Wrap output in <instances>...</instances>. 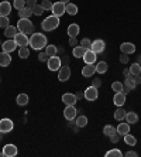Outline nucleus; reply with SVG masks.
<instances>
[{
  "instance_id": "c03bdc74",
  "label": "nucleus",
  "mask_w": 141,
  "mask_h": 157,
  "mask_svg": "<svg viewBox=\"0 0 141 157\" xmlns=\"http://www.w3.org/2000/svg\"><path fill=\"white\" fill-rule=\"evenodd\" d=\"M41 6L44 7V10H51V9H52V2H51V0H43Z\"/></svg>"
},
{
  "instance_id": "aec40b11",
  "label": "nucleus",
  "mask_w": 141,
  "mask_h": 157,
  "mask_svg": "<svg viewBox=\"0 0 141 157\" xmlns=\"http://www.w3.org/2000/svg\"><path fill=\"white\" fill-rule=\"evenodd\" d=\"M96 72V67L93 65V64H86V65L82 68V75L83 77H93V74Z\"/></svg>"
},
{
  "instance_id": "2eb2a0df",
  "label": "nucleus",
  "mask_w": 141,
  "mask_h": 157,
  "mask_svg": "<svg viewBox=\"0 0 141 157\" xmlns=\"http://www.w3.org/2000/svg\"><path fill=\"white\" fill-rule=\"evenodd\" d=\"M124 89H127V91L130 92L133 91L134 88L137 86V81H135V75H128V77H126V82H124Z\"/></svg>"
},
{
  "instance_id": "f03ea898",
  "label": "nucleus",
  "mask_w": 141,
  "mask_h": 157,
  "mask_svg": "<svg viewBox=\"0 0 141 157\" xmlns=\"http://www.w3.org/2000/svg\"><path fill=\"white\" fill-rule=\"evenodd\" d=\"M59 26V17H57V16H48V17H45L43 20V23H41V27H43L44 31H54L55 29H58Z\"/></svg>"
},
{
  "instance_id": "20e7f679",
  "label": "nucleus",
  "mask_w": 141,
  "mask_h": 157,
  "mask_svg": "<svg viewBox=\"0 0 141 157\" xmlns=\"http://www.w3.org/2000/svg\"><path fill=\"white\" fill-rule=\"evenodd\" d=\"M14 129V123L11 119L9 117H3V119H0V132L6 135V133H10L11 130Z\"/></svg>"
},
{
  "instance_id": "f704fd0d",
  "label": "nucleus",
  "mask_w": 141,
  "mask_h": 157,
  "mask_svg": "<svg viewBox=\"0 0 141 157\" xmlns=\"http://www.w3.org/2000/svg\"><path fill=\"white\" fill-rule=\"evenodd\" d=\"M18 57L21 59H27L30 57V50L27 47H20V50H18Z\"/></svg>"
},
{
  "instance_id": "49530a36",
  "label": "nucleus",
  "mask_w": 141,
  "mask_h": 157,
  "mask_svg": "<svg viewBox=\"0 0 141 157\" xmlns=\"http://www.w3.org/2000/svg\"><path fill=\"white\" fill-rule=\"evenodd\" d=\"M92 86H95V88H100L102 86V81H100V78H93L92 79Z\"/></svg>"
},
{
  "instance_id": "4468645a",
  "label": "nucleus",
  "mask_w": 141,
  "mask_h": 157,
  "mask_svg": "<svg viewBox=\"0 0 141 157\" xmlns=\"http://www.w3.org/2000/svg\"><path fill=\"white\" fill-rule=\"evenodd\" d=\"M96 59H98V54L93 52L92 50H86L85 55H83V61H85V64H95Z\"/></svg>"
},
{
  "instance_id": "09e8293b",
  "label": "nucleus",
  "mask_w": 141,
  "mask_h": 157,
  "mask_svg": "<svg viewBox=\"0 0 141 157\" xmlns=\"http://www.w3.org/2000/svg\"><path fill=\"white\" fill-rule=\"evenodd\" d=\"M109 137H110V142H112V143H117L120 140V135L117 133V132H116V133H113L112 136H109Z\"/></svg>"
},
{
  "instance_id": "13d9d810",
  "label": "nucleus",
  "mask_w": 141,
  "mask_h": 157,
  "mask_svg": "<svg viewBox=\"0 0 141 157\" xmlns=\"http://www.w3.org/2000/svg\"><path fill=\"white\" fill-rule=\"evenodd\" d=\"M137 62H138V64H141V55H138V61Z\"/></svg>"
},
{
  "instance_id": "ea45409f",
  "label": "nucleus",
  "mask_w": 141,
  "mask_h": 157,
  "mask_svg": "<svg viewBox=\"0 0 141 157\" xmlns=\"http://www.w3.org/2000/svg\"><path fill=\"white\" fill-rule=\"evenodd\" d=\"M13 6L16 10H21L25 7V0H13Z\"/></svg>"
},
{
  "instance_id": "603ef678",
  "label": "nucleus",
  "mask_w": 141,
  "mask_h": 157,
  "mask_svg": "<svg viewBox=\"0 0 141 157\" xmlns=\"http://www.w3.org/2000/svg\"><path fill=\"white\" fill-rule=\"evenodd\" d=\"M126 156L127 157H137L138 153H135V151H131V150H130V151H127V153H126Z\"/></svg>"
},
{
  "instance_id": "7ed1b4c3",
  "label": "nucleus",
  "mask_w": 141,
  "mask_h": 157,
  "mask_svg": "<svg viewBox=\"0 0 141 157\" xmlns=\"http://www.w3.org/2000/svg\"><path fill=\"white\" fill-rule=\"evenodd\" d=\"M17 30L20 33H24V34H33L34 33V24L30 18H20L17 21Z\"/></svg>"
},
{
  "instance_id": "b1692460",
  "label": "nucleus",
  "mask_w": 141,
  "mask_h": 157,
  "mask_svg": "<svg viewBox=\"0 0 141 157\" xmlns=\"http://www.w3.org/2000/svg\"><path fill=\"white\" fill-rule=\"evenodd\" d=\"M79 24H75V23H73V24H69L68 26V30H66V31H68V36L69 37H78V34H79Z\"/></svg>"
},
{
  "instance_id": "f8f14e48",
  "label": "nucleus",
  "mask_w": 141,
  "mask_h": 157,
  "mask_svg": "<svg viewBox=\"0 0 141 157\" xmlns=\"http://www.w3.org/2000/svg\"><path fill=\"white\" fill-rule=\"evenodd\" d=\"M105 48H106V44H105V41L103 40H95L93 43H92V47H91V50L93 52H96V54H102V52L105 51Z\"/></svg>"
},
{
  "instance_id": "58836bf2",
  "label": "nucleus",
  "mask_w": 141,
  "mask_h": 157,
  "mask_svg": "<svg viewBox=\"0 0 141 157\" xmlns=\"http://www.w3.org/2000/svg\"><path fill=\"white\" fill-rule=\"evenodd\" d=\"M112 89L113 91H114V94H116V92H123L124 91V85L121 84V82H113L112 84Z\"/></svg>"
},
{
  "instance_id": "5701e85b",
  "label": "nucleus",
  "mask_w": 141,
  "mask_h": 157,
  "mask_svg": "<svg viewBox=\"0 0 141 157\" xmlns=\"http://www.w3.org/2000/svg\"><path fill=\"white\" fill-rule=\"evenodd\" d=\"M18 33V30H17V27H14V26H7L6 29H4V36L7 37V38H14V36Z\"/></svg>"
},
{
  "instance_id": "bf43d9fd",
  "label": "nucleus",
  "mask_w": 141,
  "mask_h": 157,
  "mask_svg": "<svg viewBox=\"0 0 141 157\" xmlns=\"http://www.w3.org/2000/svg\"><path fill=\"white\" fill-rule=\"evenodd\" d=\"M2 156H3V151H0V157H2Z\"/></svg>"
},
{
  "instance_id": "8fccbe9b",
  "label": "nucleus",
  "mask_w": 141,
  "mask_h": 157,
  "mask_svg": "<svg viewBox=\"0 0 141 157\" xmlns=\"http://www.w3.org/2000/svg\"><path fill=\"white\" fill-rule=\"evenodd\" d=\"M78 40H76V37H69V45H71V47H76V45H78Z\"/></svg>"
},
{
  "instance_id": "7c9ffc66",
  "label": "nucleus",
  "mask_w": 141,
  "mask_h": 157,
  "mask_svg": "<svg viewBox=\"0 0 141 157\" xmlns=\"http://www.w3.org/2000/svg\"><path fill=\"white\" fill-rule=\"evenodd\" d=\"M95 67H96V72H98V74H105V72H107V68H109L107 62H105V61L98 62V64H96Z\"/></svg>"
},
{
  "instance_id": "c9c22d12",
  "label": "nucleus",
  "mask_w": 141,
  "mask_h": 157,
  "mask_svg": "<svg viewBox=\"0 0 141 157\" xmlns=\"http://www.w3.org/2000/svg\"><path fill=\"white\" fill-rule=\"evenodd\" d=\"M45 52L48 54V57H54V55H57V52H58V48L55 47V45H52V44H50V45L45 47Z\"/></svg>"
},
{
  "instance_id": "9d476101",
  "label": "nucleus",
  "mask_w": 141,
  "mask_h": 157,
  "mask_svg": "<svg viewBox=\"0 0 141 157\" xmlns=\"http://www.w3.org/2000/svg\"><path fill=\"white\" fill-rule=\"evenodd\" d=\"M69 78H71V68H69L68 65L61 67L58 70V79L61 81V82H65Z\"/></svg>"
},
{
  "instance_id": "a878e982",
  "label": "nucleus",
  "mask_w": 141,
  "mask_h": 157,
  "mask_svg": "<svg viewBox=\"0 0 141 157\" xmlns=\"http://www.w3.org/2000/svg\"><path fill=\"white\" fill-rule=\"evenodd\" d=\"M65 13H68L69 16H76L78 14V6L76 4H73V3H66L65 4Z\"/></svg>"
},
{
  "instance_id": "79ce46f5",
  "label": "nucleus",
  "mask_w": 141,
  "mask_h": 157,
  "mask_svg": "<svg viewBox=\"0 0 141 157\" xmlns=\"http://www.w3.org/2000/svg\"><path fill=\"white\" fill-rule=\"evenodd\" d=\"M44 11L45 10H44V7L41 6V4H35V6L33 7V14L34 16H41Z\"/></svg>"
},
{
  "instance_id": "052dcab7",
  "label": "nucleus",
  "mask_w": 141,
  "mask_h": 157,
  "mask_svg": "<svg viewBox=\"0 0 141 157\" xmlns=\"http://www.w3.org/2000/svg\"><path fill=\"white\" fill-rule=\"evenodd\" d=\"M2 44H3V43H2V41H0V47H2Z\"/></svg>"
},
{
  "instance_id": "6e6552de",
  "label": "nucleus",
  "mask_w": 141,
  "mask_h": 157,
  "mask_svg": "<svg viewBox=\"0 0 141 157\" xmlns=\"http://www.w3.org/2000/svg\"><path fill=\"white\" fill-rule=\"evenodd\" d=\"M52 14L57 16V17H61V16L65 14V4L62 3V2H57V3H52Z\"/></svg>"
},
{
  "instance_id": "a19ab883",
  "label": "nucleus",
  "mask_w": 141,
  "mask_h": 157,
  "mask_svg": "<svg viewBox=\"0 0 141 157\" xmlns=\"http://www.w3.org/2000/svg\"><path fill=\"white\" fill-rule=\"evenodd\" d=\"M121 156H123V153L117 149H113V150H110V151L106 153V157H121Z\"/></svg>"
},
{
  "instance_id": "4d7b16f0",
  "label": "nucleus",
  "mask_w": 141,
  "mask_h": 157,
  "mask_svg": "<svg viewBox=\"0 0 141 157\" xmlns=\"http://www.w3.org/2000/svg\"><path fill=\"white\" fill-rule=\"evenodd\" d=\"M2 140H3V133L0 132V142H2Z\"/></svg>"
},
{
  "instance_id": "f3484780",
  "label": "nucleus",
  "mask_w": 141,
  "mask_h": 157,
  "mask_svg": "<svg viewBox=\"0 0 141 157\" xmlns=\"http://www.w3.org/2000/svg\"><path fill=\"white\" fill-rule=\"evenodd\" d=\"M11 7H13V4L7 0H4L0 3V16H9L11 13Z\"/></svg>"
},
{
  "instance_id": "1a4fd4ad",
  "label": "nucleus",
  "mask_w": 141,
  "mask_h": 157,
  "mask_svg": "<svg viewBox=\"0 0 141 157\" xmlns=\"http://www.w3.org/2000/svg\"><path fill=\"white\" fill-rule=\"evenodd\" d=\"M78 115V109L75 108V105H66V108L64 109V116L66 121H72L75 119Z\"/></svg>"
},
{
  "instance_id": "c85d7f7f",
  "label": "nucleus",
  "mask_w": 141,
  "mask_h": 157,
  "mask_svg": "<svg viewBox=\"0 0 141 157\" xmlns=\"http://www.w3.org/2000/svg\"><path fill=\"white\" fill-rule=\"evenodd\" d=\"M126 110L123 109V106H119V109H116V112H114V119L119 122L124 121V117H126Z\"/></svg>"
},
{
  "instance_id": "bb28decb",
  "label": "nucleus",
  "mask_w": 141,
  "mask_h": 157,
  "mask_svg": "<svg viewBox=\"0 0 141 157\" xmlns=\"http://www.w3.org/2000/svg\"><path fill=\"white\" fill-rule=\"evenodd\" d=\"M85 52H86V50H85L82 45H76V47H73V50H72V55L75 58H83Z\"/></svg>"
},
{
  "instance_id": "2f4dec72",
  "label": "nucleus",
  "mask_w": 141,
  "mask_h": 157,
  "mask_svg": "<svg viewBox=\"0 0 141 157\" xmlns=\"http://www.w3.org/2000/svg\"><path fill=\"white\" fill-rule=\"evenodd\" d=\"M124 142H126V144H128V146H135V144H137V139H135V136L130 135V133L124 135Z\"/></svg>"
},
{
  "instance_id": "f257e3e1",
  "label": "nucleus",
  "mask_w": 141,
  "mask_h": 157,
  "mask_svg": "<svg viewBox=\"0 0 141 157\" xmlns=\"http://www.w3.org/2000/svg\"><path fill=\"white\" fill-rule=\"evenodd\" d=\"M28 45H31V48L35 50V51H41V50H44L48 45V40H47V37H45V34L33 33L31 37H30Z\"/></svg>"
},
{
  "instance_id": "412c9836",
  "label": "nucleus",
  "mask_w": 141,
  "mask_h": 157,
  "mask_svg": "<svg viewBox=\"0 0 141 157\" xmlns=\"http://www.w3.org/2000/svg\"><path fill=\"white\" fill-rule=\"evenodd\" d=\"M11 64V57L9 52H0V67H9Z\"/></svg>"
},
{
  "instance_id": "0eeeda50",
  "label": "nucleus",
  "mask_w": 141,
  "mask_h": 157,
  "mask_svg": "<svg viewBox=\"0 0 141 157\" xmlns=\"http://www.w3.org/2000/svg\"><path fill=\"white\" fill-rule=\"evenodd\" d=\"M13 40L16 41V44H17L18 47H27V45L30 44V38H28V36H27V34H24V33H20V31H18V33L16 34Z\"/></svg>"
},
{
  "instance_id": "dca6fc26",
  "label": "nucleus",
  "mask_w": 141,
  "mask_h": 157,
  "mask_svg": "<svg viewBox=\"0 0 141 157\" xmlns=\"http://www.w3.org/2000/svg\"><path fill=\"white\" fill-rule=\"evenodd\" d=\"M62 102L65 105H75L78 102V98H76L75 94H71V92H66L62 95Z\"/></svg>"
},
{
  "instance_id": "6e6d98bb",
  "label": "nucleus",
  "mask_w": 141,
  "mask_h": 157,
  "mask_svg": "<svg viewBox=\"0 0 141 157\" xmlns=\"http://www.w3.org/2000/svg\"><path fill=\"white\" fill-rule=\"evenodd\" d=\"M59 2H62V3H64V4H66V3H69L71 0H59Z\"/></svg>"
},
{
  "instance_id": "864d4df0",
  "label": "nucleus",
  "mask_w": 141,
  "mask_h": 157,
  "mask_svg": "<svg viewBox=\"0 0 141 157\" xmlns=\"http://www.w3.org/2000/svg\"><path fill=\"white\" fill-rule=\"evenodd\" d=\"M123 74H124V77H128V75H131V74H130V68H126V70L123 71Z\"/></svg>"
},
{
  "instance_id": "c756f323",
  "label": "nucleus",
  "mask_w": 141,
  "mask_h": 157,
  "mask_svg": "<svg viewBox=\"0 0 141 157\" xmlns=\"http://www.w3.org/2000/svg\"><path fill=\"white\" fill-rule=\"evenodd\" d=\"M16 102H17L18 106H25L28 103V95H27V94H20V95H17Z\"/></svg>"
},
{
  "instance_id": "72a5a7b5",
  "label": "nucleus",
  "mask_w": 141,
  "mask_h": 157,
  "mask_svg": "<svg viewBox=\"0 0 141 157\" xmlns=\"http://www.w3.org/2000/svg\"><path fill=\"white\" fill-rule=\"evenodd\" d=\"M75 122H76V126H78V128H85L87 124V117L80 115V116L75 117Z\"/></svg>"
},
{
  "instance_id": "9b49d317",
  "label": "nucleus",
  "mask_w": 141,
  "mask_h": 157,
  "mask_svg": "<svg viewBox=\"0 0 141 157\" xmlns=\"http://www.w3.org/2000/svg\"><path fill=\"white\" fill-rule=\"evenodd\" d=\"M17 146L16 144H11V143H9V144H6V146L3 147V156L4 157H14L17 156Z\"/></svg>"
},
{
  "instance_id": "5fc2aeb1",
  "label": "nucleus",
  "mask_w": 141,
  "mask_h": 157,
  "mask_svg": "<svg viewBox=\"0 0 141 157\" xmlns=\"http://www.w3.org/2000/svg\"><path fill=\"white\" fill-rule=\"evenodd\" d=\"M75 95H76V98H78V99H80V98H85V96H83V94H82V92H78V94H75Z\"/></svg>"
},
{
  "instance_id": "a18cd8bd",
  "label": "nucleus",
  "mask_w": 141,
  "mask_h": 157,
  "mask_svg": "<svg viewBox=\"0 0 141 157\" xmlns=\"http://www.w3.org/2000/svg\"><path fill=\"white\" fill-rule=\"evenodd\" d=\"M128 61H130V57H128V54H124V52H121V55H120V62H121V64H127Z\"/></svg>"
},
{
  "instance_id": "4be33fe9",
  "label": "nucleus",
  "mask_w": 141,
  "mask_h": 157,
  "mask_svg": "<svg viewBox=\"0 0 141 157\" xmlns=\"http://www.w3.org/2000/svg\"><path fill=\"white\" fill-rule=\"evenodd\" d=\"M116 130L120 136H124V135H127V133H130V124L127 123V122H121V123L117 126Z\"/></svg>"
},
{
  "instance_id": "4c0bfd02",
  "label": "nucleus",
  "mask_w": 141,
  "mask_h": 157,
  "mask_svg": "<svg viewBox=\"0 0 141 157\" xmlns=\"http://www.w3.org/2000/svg\"><path fill=\"white\" fill-rule=\"evenodd\" d=\"M7 26H10L9 16H0V29H6Z\"/></svg>"
},
{
  "instance_id": "e433bc0d",
  "label": "nucleus",
  "mask_w": 141,
  "mask_h": 157,
  "mask_svg": "<svg viewBox=\"0 0 141 157\" xmlns=\"http://www.w3.org/2000/svg\"><path fill=\"white\" fill-rule=\"evenodd\" d=\"M116 128L114 126H112V124H106L105 128H103V135L105 136H112L113 133H116Z\"/></svg>"
},
{
  "instance_id": "39448f33",
  "label": "nucleus",
  "mask_w": 141,
  "mask_h": 157,
  "mask_svg": "<svg viewBox=\"0 0 141 157\" xmlns=\"http://www.w3.org/2000/svg\"><path fill=\"white\" fill-rule=\"evenodd\" d=\"M47 65H48V70L50 71H58L62 67V59L59 58V57H57V55L50 57L47 61Z\"/></svg>"
},
{
  "instance_id": "473e14b6",
  "label": "nucleus",
  "mask_w": 141,
  "mask_h": 157,
  "mask_svg": "<svg viewBox=\"0 0 141 157\" xmlns=\"http://www.w3.org/2000/svg\"><path fill=\"white\" fill-rule=\"evenodd\" d=\"M130 74H131V75H141V64H138V62L131 64Z\"/></svg>"
},
{
  "instance_id": "423d86ee",
  "label": "nucleus",
  "mask_w": 141,
  "mask_h": 157,
  "mask_svg": "<svg viewBox=\"0 0 141 157\" xmlns=\"http://www.w3.org/2000/svg\"><path fill=\"white\" fill-rule=\"evenodd\" d=\"M83 96H85V99L86 101H91V102H93V101H96L99 96V91H98V88H95V86H89L85 89V92H83Z\"/></svg>"
},
{
  "instance_id": "6ab92c4d",
  "label": "nucleus",
  "mask_w": 141,
  "mask_h": 157,
  "mask_svg": "<svg viewBox=\"0 0 141 157\" xmlns=\"http://www.w3.org/2000/svg\"><path fill=\"white\" fill-rule=\"evenodd\" d=\"M113 103L116 106H123L126 103V94L123 92H116L113 96Z\"/></svg>"
},
{
  "instance_id": "393cba45",
  "label": "nucleus",
  "mask_w": 141,
  "mask_h": 157,
  "mask_svg": "<svg viewBox=\"0 0 141 157\" xmlns=\"http://www.w3.org/2000/svg\"><path fill=\"white\" fill-rule=\"evenodd\" d=\"M124 119H126V122L128 124H134V123H137L138 122V115L135 113V112H127Z\"/></svg>"
},
{
  "instance_id": "cd10ccee",
  "label": "nucleus",
  "mask_w": 141,
  "mask_h": 157,
  "mask_svg": "<svg viewBox=\"0 0 141 157\" xmlns=\"http://www.w3.org/2000/svg\"><path fill=\"white\" fill-rule=\"evenodd\" d=\"M18 16H20V18H30L31 16H33V9H30V7L25 6L24 9L18 10Z\"/></svg>"
},
{
  "instance_id": "ddd939ff",
  "label": "nucleus",
  "mask_w": 141,
  "mask_h": 157,
  "mask_svg": "<svg viewBox=\"0 0 141 157\" xmlns=\"http://www.w3.org/2000/svg\"><path fill=\"white\" fill-rule=\"evenodd\" d=\"M17 47H18V45L16 44V41L11 40V38H9L7 41H4V43L2 44V48H3V51H4V52H9V54L14 51Z\"/></svg>"
},
{
  "instance_id": "37998d69",
  "label": "nucleus",
  "mask_w": 141,
  "mask_h": 157,
  "mask_svg": "<svg viewBox=\"0 0 141 157\" xmlns=\"http://www.w3.org/2000/svg\"><path fill=\"white\" fill-rule=\"evenodd\" d=\"M79 45H82L85 50H91V47H92V41L89 40V38H83L82 41L79 43Z\"/></svg>"
},
{
  "instance_id": "de8ad7c7",
  "label": "nucleus",
  "mask_w": 141,
  "mask_h": 157,
  "mask_svg": "<svg viewBox=\"0 0 141 157\" xmlns=\"http://www.w3.org/2000/svg\"><path fill=\"white\" fill-rule=\"evenodd\" d=\"M48 58H50V57H48V54H47L45 51H44V52H40V54H38V59H40L41 62L48 61Z\"/></svg>"
},
{
  "instance_id": "a211bd4d",
  "label": "nucleus",
  "mask_w": 141,
  "mask_h": 157,
  "mask_svg": "<svg viewBox=\"0 0 141 157\" xmlns=\"http://www.w3.org/2000/svg\"><path fill=\"white\" fill-rule=\"evenodd\" d=\"M120 51L124 52V54H134L135 52V45L133 43H123L120 45Z\"/></svg>"
},
{
  "instance_id": "3c124183",
  "label": "nucleus",
  "mask_w": 141,
  "mask_h": 157,
  "mask_svg": "<svg viewBox=\"0 0 141 157\" xmlns=\"http://www.w3.org/2000/svg\"><path fill=\"white\" fill-rule=\"evenodd\" d=\"M35 4H37V0H25V6L30 9H33Z\"/></svg>"
}]
</instances>
